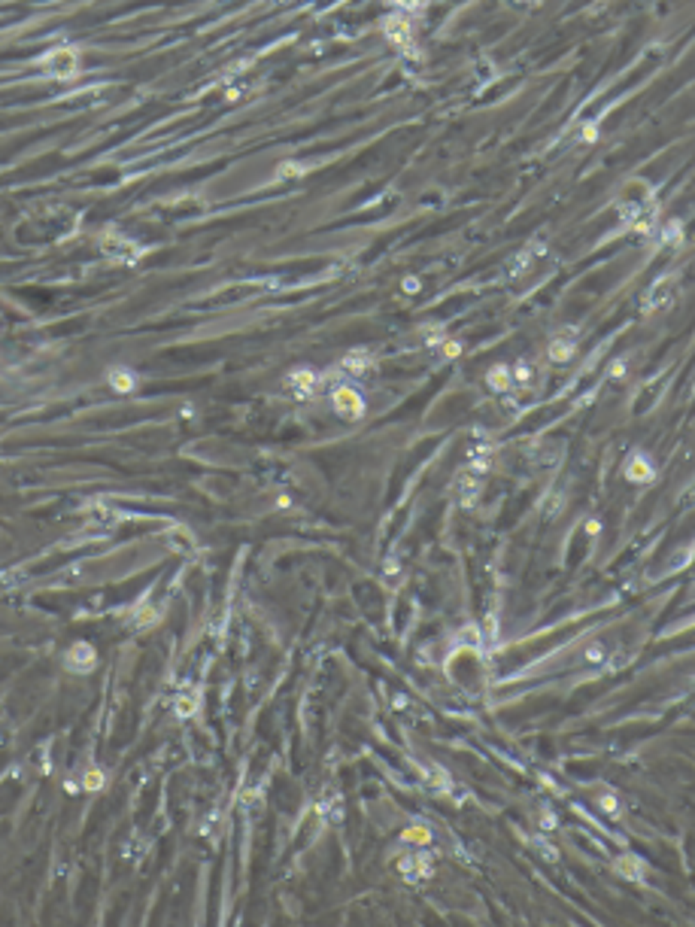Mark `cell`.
Instances as JSON below:
<instances>
[{"mask_svg": "<svg viewBox=\"0 0 695 927\" xmlns=\"http://www.w3.org/2000/svg\"><path fill=\"white\" fill-rule=\"evenodd\" d=\"M334 405H337V411L343 416H349V420H358V416L365 414V398L358 396L356 389H346V387H340L337 392H334Z\"/></svg>", "mask_w": 695, "mask_h": 927, "instance_id": "6da1fadb", "label": "cell"}, {"mask_svg": "<svg viewBox=\"0 0 695 927\" xmlns=\"http://www.w3.org/2000/svg\"><path fill=\"white\" fill-rule=\"evenodd\" d=\"M429 870H431V864L425 855H410L407 860H401V873H404L407 882H420L422 875H429Z\"/></svg>", "mask_w": 695, "mask_h": 927, "instance_id": "7a4b0ae2", "label": "cell"}, {"mask_svg": "<svg viewBox=\"0 0 695 927\" xmlns=\"http://www.w3.org/2000/svg\"><path fill=\"white\" fill-rule=\"evenodd\" d=\"M653 465H650V459L647 456H641V453H634L629 459V465H625V478L634 481V483H644V481H653Z\"/></svg>", "mask_w": 695, "mask_h": 927, "instance_id": "3957f363", "label": "cell"}, {"mask_svg": "<svg viewBox=\"0 0 695 927\" xmlns=\"http://www.w3.org/2000/svg\"><path fill=\"white\" fill-rule=\"evenodd\" d=\"M67 666L70 669H79V672H88L91 666H95V651H91L88 645H77L67 654Z\"/></svg>", "mask_w": 695, "mask_h": 927, "instance_id": "277c9868", "label": "cell"}, {"mask_svg": "<svg viewBox=\"0 0 695 927\" xmlns=\"http://www.w3.org/2000/svg\"><path fill=\"white\" fill-rule=\"evenodd\" d=\"M574 338H568V335H559V338H552V344H550V359L552 362H568V359L574 356Z\"/></svg>", "mask_w": 695, "mask_h": 927, "instance_id": "5b68a950", "label": "cell"}, {"mask_svg": "<svg viewBox=\"0 0 695 927\" xmlns=\"http://www.w3.org/2000/svg\"><path fill=\"white\" fill-rule=\"evenodd\" d=\"M486 380H489V387L495 389V392H504V389H510V383H513V371H510L507 365H498V368L489 371V377H486Z\"/></svg>", "mask_w": 695, "mask_h": 927, "instance_id": "8992f818", "label": "cell"}, {"mask_svg": "<svg viewBox=\"0 0 695 927\" xmlns=\"http://www.w3.org/2000/svg\"><path fill=\"white\" fill-rule=\"evenodd\" d=\"M389 37L395 40L398 46H407L410 43V37H413V28H410V22L407 19H395L389 24Z\"/></svg>", "mask_w": 695, "mask_h": 927, "instance_id": "52a82bcc", "label": "cell"}, {"mask_svg": "<svg viewBox=\"0 0 695 927\" xmlns=\"http://www.w3.org/2000/svg\"><path fill=\"white\" fill-rule=\"evenodd\" d=\"M404 839H407V842H416V846H425V842H431V830H429V827H422V824L407 827V830H404Z\"/></svg>", "mask_w": 695, "mask_h": 927, "instance_id": "ba28073f", "label": "cell"}, {"mask_svg": "<svg viewBox=\"0 0 695 927\" xmlns=\"http://www.w3.org/2000/svg\"><path fill=\"white\" fill-rule=\"evenodd\" d=\"M113 383H115V389H131L134 387V377H131V374L128 371H113Z\"/></svg>", "mask_w": 695, "mask_h": 927, "instance_id": "9c48e42d", "label": "cell"}, {"mask_svg": "<svg viewBox=\"0 0 695 927\" xmlns=\"http://www.w3.org/2000/svg\"><path fill=\"white\" fill-rule=\"evenodd\" d=\"M638 870H641V864L634 857H623V860H619V873H629L632 879H638Z\"/></svg>", "mask_w": 695, "mask_h": 927, "instance_id": "30bf717a", "label": "cell"}, {"mask_svg": "<svg viewBox=\"0 0 695 927\" xmlns=\"http://www.w3.org/2000/svg\"><path fill=\"white\" fill-rule=\"evenodd\" d=\"M601 809H605V812L607 815H619V803H616V797H605V800H601Z\"/></svg>", "mask_w": 695, "mask_h": 927, "instance_id": "8fae6325", "label": "cell"}, {"mask_svg": "<svg viewBox=\"0 0 695 927\" xmlns=\"http://www.w3.org/2000/svg\"><path fill=\"white\" fill-rule=\"evenodd\" d=\"M404 289H407V292H420V280H416V277H407V280H404Z\"/></svg>", "mask_w": 695, "mask_h": 927, "instance_id": "7c38bea8", "label": "cell"}, {"mask_svg": "<svg viewBox=\"0 0 695 927\" xmlns=\"http://www.w3.org/2000/svg\"><path fill=\"white\" fill-rule=\"evenodd\" d=\"M583 140H596V125H589V128H583Z\"/></svg>", "mask_w": 695, "mask_h": 927, "instance_id": "4fadbf2b", "label": "cell"}]
</instances>
